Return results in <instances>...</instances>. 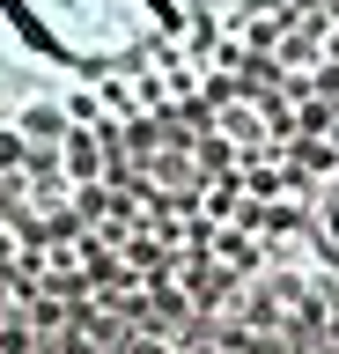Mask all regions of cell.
<instances>
[{
    "label": "cell",
    "mask_w": 339,
    "mask_h": 354,
    "mask_svg": "<svg viewBox=\"0 0 339 354\" xmlns=\"http://www.w3.org/2000/svg\"><path fill=\"white\" fill-rule=\"evenodd\" d=\"M280 0H0V118L126 96L214 59Z\"/></svg>",
    "instance_id": "6da1fadb"
}]
</instances>
